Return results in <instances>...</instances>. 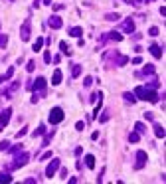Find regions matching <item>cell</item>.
I'll return each mask as SVG.
<instances>
[{"label":"cell","mask_w":166,"mask_h":184,"mask_svg":"<svg viewBox=\"0 0 166 184\" xmlns=\"http://www.w3.org/2000/svg\"><path fill=\"white\" fill-rule=\"evenodd\" d=\"M32 91H34V97H32V103H36L38 99H42L45 95V87H48V81H45V77H36L34 79L32 85Z\"/></svg>","instance_id":"cell-1"},{"label":"cell","mask_w":166,"mask_h":184,"mask_svg":"<svg viewBox=\"0 0 166 184\" xmlns=\"http://www.w3.org/2000/svg\"><path fill=\"white\" fill-rule=\"evenodd\" d=\"M133 93L138 95V99H143V101H150V103H156V101H158V93H156L154 89H148V87L138 85Z\"/></svg>","instance_id":"cell-2"},{"label":"cell","mask_w":166,"mask_h":184,"mask_svg":"<svg viewBox=\"0 0 166 184\" xmlns=\"http://www.w3.org/2000/svg\"><path fill=\"white\" fill-rule=\"evenodd\" d=\"M28 158H30V154L28 152H16V156H14V163L8 166V170H14V168H22V166H26V163H28Z\"/></svg>","instance_id":"cell-3"},{"label":"cell","mask_w":166,"mask_h":184,"mask_svg":"<svg viewBox=\"0 0 166 184\" xmlns=\"http://www.w3.org/2000/svg\"><path fill=\"white\" fill-rule=\"evenodd\" d=\"M65 117V113H63V109L61 107H54L50 111V115H48V121L52 123V125H57V123H61Z\"/></svg>","instance_id":"cell-4"},{"label":"cell","mask_w":166,"mask_h":184,"mask_svg":"<svg viewBox=\"0 0 166 184\" xmlns=\"http://www.w3.org/2000/svg\"><path fill=\"white\" fill-rule=\"evenodd\" d=\"M30 30H32V20H30V18H26L24 24L20 26V38H22L24 42H28V40H30Z\"/></svg>","instance_id":"cell-5"},{"label":"cell","mask_w":166,"mask_h":184,"mask_svg":"<svg viewBox=\"0 0 166 184\" xmlns=\"http://www.w3.org/2000/svg\"><path fill=\"white\" fill-rule=\"evenodd\" d=\"M146 160H148L146 152H144V151H136V163H134V168H136V170H141V168H144V164H146Z\"/></svg>","instance_id":"cell-6"},{"label":"cell","mask_w":166,"mask_h":184,"mask_svg":"<svg viewBox=\"0 0 166 184\" xmlns=\"http://www.w3.org/2000/svg\"><path fill=\"white\" fill-rule=\"evenodd\" d=\"M59 166H61V163H59L57 158H54L52 163L48 164V168H45V176H48V178L55 176V172H57V168H59Z\"/></svg>","instance_id":"cell-7"},{"label":"cell","mask_w":166,"mask_h":184,"mask_svg":"<svg viewBox=\"0 0 166 184\" xmlns=\"http://www.w3.org/2000/svg\"><path fill=\"white\" fill-rule=\"evenodd\" d=\"M48 26H50L52 30H59V28L63 26V20H61L57 14H54V16H50V20H48Z\"/></svg>","instance_id":"cell-8"},{"label":"cell","mask_w":166,"mask_h":184,"mask_svg":"<svg viewBox=\"0 0 166 184\" xmlns=\"http://www.w3.org/2000/svg\"><path fill=\"white\" fill-rule=\"evenodd\" d=\"M10 115H12V109H10V107L4 109V111L0 113V125H2V127H6V125H8V121H10Z\"/></svg>","instance_id":"cell-9"},{"label":"cell","mask_w":166,"mask_h":184,"mask_svg":"<svg viewBox=\"0 0 166 184\" xmlns=\"http://www.w3.org/2000/svg\"><path fill=\"white\" fill-rule=\"evenodd\" d=\"M148 52H150V54L154 55L156 59H160V57H162V54H164V50H162V48H160L158 44H152V46L148 48Z\"/></svg>","instance_id":"cell-10"},{"label":"cell","mask_w":166,"mask_h":184,"mask_svg":"<svg viewBox=\"0 0 166 184\" xmlns=\"http://www.w3.org/2000/svg\"><path fill=\"white\" fill-rule=\"evenodd\" d=\"M123 32H127V34H133L134 32V22L131 20V18H127V20L123 22Z\"/></svg>","instance_id":"cell-11"},{"label":"cell","mask_w":166,"mask_h":184,"mask_svg":"<svg viewBox=\"0 0 166 184\" xmlns=\"http://www.w3.org/2000/svg\"><path fill=\"white\" fill-rule=\"evenodd\" d=\"M12 75H14V67H8V69H6V73H4V75H0V85H4L6 81H10Z\"/></svg>","instance_id":"cell-12"},{"label":"cell","mask_w":166,"mask_h":184,"mask_svg":"<svg viewBox=\"0 0 166 184\" xmlns=\"http://www.w3.org/2000/svg\"><path fill=\"white\" fill-rule=\"evenodd\" d=\"M154 135H156V137H158V139H164L166 131H164V127H162L160 123H154Z\"/></svg>","instance_id":"cell-13"},{"label":"cell","mask_w":166,"mask_h":184,"mask_svg":"<svg viewBox=\"0 0 166 184\" xmlns=\"http://www.w3.org/2000/svg\"><path fill=\"white\" fill-rule=\"evenodd\" d=\"M113 57H115V65H125L127 62H129V57H127V55H119L117 52H115Z\"/></svg>","instance_id":"cell-14"},{"label":"cell","mask_w":166,"mask_h":184,"mask_svg":"<svg viewBox=\"0 0 166 184\" xmlns=\"http://www.w3.org/2000/svg\"><path fill=\"white\" fill-rule=\"evenodd\" d=\"M59 83H61V71L55 69L54 75H52V85H59Z\"/></svg>","instance_id":"cell-15"},{"label":"cell","mask_w":166,"mask_h":184,"mask_svg":"<svg viewBox=\"0 0 166 184\" xmlns=\"http://www.w3.org/2000/svg\"><path fill=\"white\" fill-rule=\"evenodd\" d=\"M123 97H125V101H127V103H131V105H133V103H136V95H134V93H131V91L123 93Z\"/></svg>","instance_id":"cell-16"},{"label":"cell","mask_w":166,"mask_h":184,"mask_svg":"<svg viewBox=\"0 0 166 184\" xmlns=\"http://www.w3.org/2000/svg\"><path fill=\"white\" fill-rule=\"evenodd\" d=\"M107 40H113V42H121L123 36L119 32H107Z\"/></svg>","instance_id":"cell-17"},{"label":"cell","mask_w":166,"mask_h":184,"mask_svg":"<svg viewBox=\"0 0 166 184\" xmlns=\"http://www.w3.org/2000/svg\"><path fill=\"white\" fill-rule=\"evenodd\" d=\"M81 34H83V28H79V26L69 30V36H73V38H81Z\"/></svg>","instance_id":"cell-18"},{"label":"cell","mask_w":166,"mask_h":184,"mask_svg":"<svg viewBox=\"0 0 166 184\" xmlns=\"http://www.w3.org/2000/svg\"><path fill=\"white\" fill-rule=\"evenodd\" d=\"M85 164H87V168H95V156L93 154H87L85 156Z\"/></svg>","instance_id":"cell-19"},{"label":"cell","mask_w":166,"mask_h":184,"mask_svg":"<svg viewBox=\"0 0 166 184\" xmlns=\"http://www.w3.org/2000/svg\"><path fill=\"white\" fill-rule=\"evenodd\" d=\"M143 73H144V75H154V65L146 64V65L143 67Z\"/></svg>","instance_id":"cell-20"},{"label":"cell","mask_w":166,"mask_h":184,"mask_svg":"<svg viewBox=\"0 0 166 184\" xmlns=\"http://www.w3.org/2000/svg\"><path fill=\"white\" fill-rule=\"evenodd\" d=\"M79 75H81V65L73 64V67H71V77H79Z\"/></svg>","instance_id":"cell-21"},{"label":"cell","mask_w":166,"mask_h":184,"mask_svg":"<svg viewBox=\"0 0 166 184\" xmlns=\"http://www.w3.org/2000/svg\"><path fill=\"white\" fill-rule=\"evenodd\" d=\"M44 133H45V125H40V127H38V129L32 133V137H34V139H36V137H42Z\"/></svg>","instance_id":"cell-22"},{"label":"cell","mask_w":166,"mask_h":184,"mask_svg":"<svg viewBox=\"0 0 166 184\" xmlns=\"http://www.w3.org/2000/svg\"><path fill=\"white\" fill-rule=\"evenodd\" d=\"M59 50H61V54H65V55H71V50H69V46H67L65 42H59Z\"/></svg>","instance_id":"cell-23"},{"label":"cell","mask_w":166,"mask_h":184,"mask_svg":"<svg viewBox=\"0 0 166 184\" xmlns=\"http://www.w3.org/2000/svg\"><path fill=\"white\" fill-rule=\"evenodd\" d=\"M42 46H44V40H42V38H38V40L34 42L32 50H34V52H40V50H42Z\"/></svg>","instance_id":"cell-24"},{"label":"cell","mask_w":166,"mask_h":184,"mask_svg":"<svg viewBox=\"0 0 166 184\" xmlns=\"http://www.w3.org/2000/svg\"><path fill=\"white\" fill-rule=\"evenodd\" d=\"M54 135H55V131L52 129V131H50V133H48V135H45V137H44V145H42V147H48V145H50V141H52V137H54Z\"/></svg>","instance_id":"cell-25"},{"label":"cell","mask_w":166,"mask_h":184,"mask_svg":"<svg viewBox=\"0 0 166 184\" xmlns=\"http://www.w3.org/2000/svg\"><path fill=\"white\" fill-rule=\"evenodd\" d=\"M134 131H136L138 135H144V133H146V127H144V123H136V125H134Z\"/></svg>","instance_id":"cell-26"},{"label":"cell","mask_w":166,"mask_h":184,"mask_svg":"<svg viewBox=\"0 0 166 184\" xmlns=\"http://www.w3.org/2000/svg\"><path fill=\"white\" fill-rule=\"evenodd\" d=\"M0 182H12L10 172H0Z\"/></svg>","instance_id":"cell-27"},{"label":"cell","mask_w":166,"mask_h":184,"mask_svg":"<svg viewBox=\"0 0 166 184\" xmlns=\"http://www.w3.org/2000/svg\"><path fill=\"white\" fill-rule=\"evenodd\" d=\"M129 141H131V142H138V141H141V135H138L136 131H133V133L129 135Z\"/></svg>","instance_id":"cell-28"},{"label":"cell","mask_w":166,"mask_h":184,"mask_svg":"<svg viewBox=\"0 0 166 184\" xmlns=\"http://www.w3.org/2000/svg\"><path fill=\"white\" fill-rule=\"evenodd\" d=\"M119 18H121V16H119L117 12H115V14L111 12V14H107V16H105V20H109V22H117V20H119Z\"/></svg>","instance_id":"cell-29"},{"label":"cell","mask_w":166,"mask_h":184,"mask_svg":"<svg viewBox=\"0 0 166 184\" xmlns=\"http://www.w3.org/2000/svg\"><path fill=\"white\" fill-rule=\"evenodd\" d=\"M99 97H103V93H101V91H95V93L91 95V99H89V101H91V103H97V99H99Z\"/></svg>","instance_id":"cell-30"},{"label":"cell","mask_w":166,"mask_h":184,"mask_svg":"<svg viewBox=\"0 0 166 184\" xmlns=\"http://www.w3.org/2000/svg\"><path fill=\"white\" fill-rule=\"evenodd\" d=\"M109 117H111V113H109V111H105V113L99 117V123H107V121H109Z\"/></svg>","instance_id":"cell-31"},{"label":"cell","mask_w":166,"mask_h":184,"mask_svg":"<svg viewBox=\"0 0 166 184\" xmlns=\"http://www.w3.org/2000/svg\"><path fill=\"white\" fill-rule=\"evenodd\" d=\"M6 44H8V36L6 34H0V48H4Z\"/></svg>","instance_id":"cell-32"},{"label":"cell","mask_w":166,"mask_h":184,"mask_svg":"<svg viewBox=\"0 0 166 184\" xmlns=\"http://www.w3.org/2000/svg\"><path fill=\"white\" fill-rule=\"evenodd\" d=\"M158 34H160V30H158V28H156V26H152V28H150V30H148V36H152V38H156V36H158Z\"/></svg>","instance_id":"cell-33"},{"label":"cell","mask_w":166,"mask_h":184,"mask_svg":"<svg viewBox=\"0 0 166 184\" xmlns=\"http://www.w3.org/2000/svg\"><path fill=\"white\" fill-rule=\"evenodd\" d=\"M8 149H10V142H8V141H2V142H0V152L8 151Z\"/></svg>","instance_id":"cell-34"},{"label":"cell","mask_w":166,"mask_h":184,"mask_svg":"<svg viewBox=\"0 0 166 184\" xmlns=\"http://www.w3.org/2000/svg\"><path fill=\"white\" fill-rule=\"evenodd\" d=\"M34 67H36V62H34V59H30V62H28V65H26V69H28V71L32 73V71H34Z\"/></svg>","instance_id":"cell-35"},{"label":"cell","mask_w":166,"mask_h":184,"mask_svg":"<svg viewBox=\"0 0 166 184\" xmlns=\"http://www.w3.org/2000/svg\"><path fill=\"white\" fill-rule=\"evenodd\" d=\"M8 151H12V154H16V152L24 151V147H22V145H18V147H14V149H8Z\"/></svg>","instance_id":"cell-36"},{"label":"cell","mask_w":166,"mask_h":184,"mask_svg":"<svg viewBox=\"0 0 166 184\" xmlns=\"http://www.w3.org/2000/svg\"><path fill=\"white\" fill-rule=\"evenodd\" d=\"M91 83H93V77H85L83 79V87H89Z\"/></svg>","instance_id":"cell-37"},{"label":"cell","mask_w":166,"mask_h":184,"mask_svg":"<svg viewBox=\"0 0 166 184\" xmlns=\"http://www.w3.org/2000/svg\"><path fill=\"white\" fill-rule=\"evenodd\" d=\"M26 133H28V131H26V129H20V131H18V133H16V139H22V137H24V135H26Z\"/></svg>","instance_id":"cell-38"},{"label":"cell","mask_w":166,"mask_h":184,"mask_svg":"<svg viewBox=\"0 0 166 184\" xmlns=\"http://www.w3.org/2000/svg\"><path fill=\"white\" fill-rule=\"evenodd\" d=\"M44 62H45V64L52 62V54H50V52H45V54H44Z\"/></svg>","instance_id":"cell-39"},{"label":"cell","mask_w":166,"mask_h":184,"mask_svg":"<svg viewBox=\"0 0 166 184\" xmlns=\"http://www.w3.org/2000/svg\"><path fill=\"white\" fill-rule=\"evenodd\" d=\"M75 129H77V131H83V129H85V123H83V121H77V125H75Z\"/></svg>","instance_id":"cell-40"},{"label":"cell","mask_w":166,"mask_h":184,"mask_svg":"<svg viewBox=\"0 0 166 184\" xmlns=\"http://www.w3.org/2000/svg\"><path fill=\"white\" fill-rule=\"evenodd\" d=\"M59 176H61L63 180H67V168H61V170H59Z\"/></svg>","instance_id":"cell-41"},{"label":"cell","mask_w":166,"mask_h":184,"mask_svg":"<svg viewBox=\"0 0 166 184\" xmlns=\"http://www.w3.org/2000/svg\"><path fill=\"white\" fill-rule=\"evenodd\" d=\"M40 158H42V160H45V158H52V152H50V151H48V152H44V154H42Z\"/></svg>","instance_id":"cell-42"},{"label":"cell","mask_w":166,"mask_h":184,"mask_svg":"<svg viewBox=\"0 0 166 184\" xmlns=\"http://www.w3.org/2000/svg\"><path fill=\"white\" fill-rule=\"evenodd\" d=\"M144 117H146L148 121H154V115H152V113H144Z\"/></svg>","instance_id":"cell-43"},{"label":"cell","mask_w":166,"mask_h":184,"mask_svg":"<svg viewBox=\"0 0 166 184\" xmlns=\"http://www.w3.org/2000/svg\"><path fill=\"white\" fill-rule=\"evenodd\" d=\"M24 182H26V184H34V182H36V178H26Z\"/></svg>","instance_id":"cell-44"},{"label":"cell","mask_w":166,"mask_h":184,"mask_svg":"<svg viewBox=\"0 0 166 184\" xmlns=\"http://www.w3.org/2000/svg\"><path fill=\"white\" fill-rule=\"evenodd\" d=\"M81 152H83V149H81V147H77V149H75V156H79Z\"/></svg>","instance_id":"cell-45"},{"label":"cell","mask_w":166,"mask_h":184,"mask_svg":"<svg viewBox=\"0 0 166 184\" xmlns=\"http://www.w3.org/2000/svg\"><path fill=\"white\" fill-rule=\"evenodd\" d=\"M44 4H48V6H52V0H44Z\"/></svg>","instance_id":"cell-46"},{"label":"cell","mask_w":166,"mask_h":184,"mask_svg":"<svg viewBox=\"0 0 166 184\" xmlns=\"http://www.w3.org/2000/svg\"><path fill=\"white\" fill-rule=\"evenodd\" d=\"M2 129H4V127H2V125H0V131H2Z\"/></svg>","instance_id":"cell-47"},{"label":"cell","mask_w":166,"mask_h":184,"mask_svg":"<svg viewBox=\"0 0 166 184\" xmlns=\"http://www.w3.org/2000/svg\"><path fill=\"white\" fill-rule=\"evenodd\" d=\"M10 2H16V0H10Z\"/></svg>","instance_id":"cell-48"}]
</instances>
